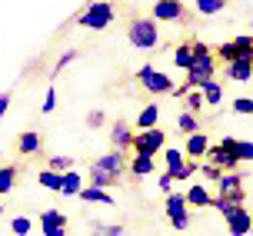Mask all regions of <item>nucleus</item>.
<instances>
[{
	"mask_svg": "<svg viewBox=\"0 0 253 236\" xmlns=\"http://www.w3.org/2000/svg\"><path fill=\"white\" fill-rule=\"evenodd\" d=\"M190 47H193V63L187 67V80H183V87H187V90H197L200 83L213 80L216 60H213V53H210V47H207V43H200V40H193Z\"/></svg>",
	"mask_w": 253,
	"mask_h": 236,
	"instance_id": "obj_1",
	"label": "nucleus"
},
{
	"mask_svg": "<svg viewBox=\"0 0 253 236\" xmlns=\"http://www.w3.org/2000/svg\"><path fill=\"white\" fill-rule=\"evenodd\" d=\"M77 24L87 27V30H103V27H110L114 24V3H107V0H90L87 7L80 10Z\"/></svg>",
	"mask_w": 253,
	"mask_h": 236,
	"instance_id": "obj_2",
	"label": "nucleus"
},
{
	"mask_svg": "<svg viewBox=\"0 0 253 236\" xmlns=\"http://www.w3.org/2000/svg\"><path fill=\"white\" fill-rule=\"evenodd\" d=\"M126 37H130V43H133L137 50H153L157 43H160V30H157V24H153V20L137 17V20H130Z\"/></svg>",
	"mask_w": 253,
	"mask_h": 236,
	"instance_id": "obj_3",
	"label": "nucleus"
},
{
	"mask_svg": "<svg viewBox=\"0 0 253 236\" xmlns=\"http://www.w3.org/2000/svg\"><path fill=\"white\" fill-rule=\"evenodd\" d=\"M216 199L213 203H227V206H243L247 199V190H243V176L240 173H223L216 180Z\"/></svg>",
	"mask_w": 253,
	"mask_h": 236,
	"instance_id": "obj_4",
	"label": "nucleus"
},
{
	"mask_svg": "<svg viewBox=\"0 0 253 236\" xmlns=\"http://www.w3.org/2000/svg\"><path fill=\"white\" fill-rule=\"evenodd\" d=\"M130 150H133L137 157H157L160 150H167V133L160 130V126H153V130H140V133H133Z\"/></svg>",
	"mask_w": 253,
	"mask_h": 236,
	"instance_id": "obj_5",
	"label": "nucleus"
},
{
	"mask_svg": "<svg viewBox=\"0 0 253 236\" xmlns=\"http://www.w3.org/2000/svg\"><path fill=\"white\" fill-rule=\"evenodd\" d=\"M137 80H140V87H143V90H150V93H157V97H160V93H173V80H170L164 70L150 67V63L137 70Z\"/></svg>",
	"mask_w": 253,
	"mask_h": 236,
	"instance_id": "obj_6",
	"label": "nucleus"
},
{
	"mask_svg": "<svg viewBox=\"0 0 253 236\" xmlns=\"http://www.w3.org/2000/svg\"><path fill=\"white\" fill-rule=\"evenodd\" d=\"M216 53H220L227 63H233V60H253V37H237V40H230V43H223Z\"/></svg>",
	"mask_w": 253,
	"mask_h": 236,
	"instance_id": "obj_7",
	"label": "nucleus"
},
{
	"mask_svg": "<svg viewBox=\"0 0 253 236\" xmlns=\"http://www.w3.org/2000/svg\"><path fill=\"white\" fill-rule=\"evenodd\" d=\"M207 163H213V166H220V170H227V173H233L237 166H240V160L233 157V150H227L223 143H210V150H207V157H203Z\"/></svg>",
	"mask_w": 253,
	"mask_h": 236,
	"instance_id": "obj_8",
	"label": "nucleus"
},
{
	"mask_svg": "<svg viewBox=\"0 0 253 236\" xmlns=\"http://www.w3.org/2000/svg\"><path fill=\"white\" fill-rule=\"evenodd\" d=\"M183 17H187V7L180 0H157L153 3V20H160V24H173Z\"/></svg>",
	"mask_w": 253,
	"mask_h": 236,
	"instance_id": "obj_9",
	"label": "nucleus"
},
{
	"mask_svg": "<svg viewBox=\"0 0 253 236\" xmlns=\"http://www.w3.org/2000/svg\"><path fill=\"white\" fill-rule=\"evenodd\" d=\"M93 166L107 170V173H110V176H117V180H124V176H126V157L120 153V150H110V153L97 157V160H93Z\"/></svg>",
	"mask_w": 253,
	"mask_h": 236,
	"instance_id": "obj_10",
	"label": "nucleus"
},
{
	"mask_svg": "<svg viewBox=\"0 0 253 236\" xmlns=\"http://www.w3.org/2000/svg\"><path fill=\"white\" fill-rule=\"evenodd\" d=\"M40 230H43V236H67V216L60 210H43L40 213Z\"/></svg>",
	"mask_w": 253,
	"mask_h": 236,
	"instance_id": "obj_11",
	"label": "nucleus"
},
{
	"mask_svg": "<svg viewBox=\"0 0 253 236\" xmlns=\"http://www.w3.org/2000/svg\"><path fill=\"white\" fill-rule=\"evenodd\" d=\"M227 230H230V236H250L253 233V216H250V210H247V206H240L233 216H227Z\"/></svg>",
	"mask_w": 253,
	"mask_h": 236,
	"instance_id": "obj_12",
	"label": "nucleus"
},
{
	"mask_svg": "<svg viewBox=\"0 0 253 236\" xmlns=\"http://www.w3.org/2000/svg\"><path fill=\"white\" fill-rule=\"evenodd\" d=\"M110 140H114V150L126 153L130 143H133V130H130V123H126V120H117L114 130H110Z\"/></svg>",
	"mask_w": 253,
	"mask_h": 236,
	"instance_id": "obj_13",
	"label": "nucleus"
},
{
	"mask_svg": "<svg viewBox=\"0 0 253 236\" xmlns=\"http://www.w3.org/2000/svg\"><path fill=\"white\" fill-rule=\"evenodd\" d=\"M40 147H43V140H40L37 130H24V133L17 137V150H20L24 157H34V153H40Z\"/></svg>",
	"mask_w": 253,
	"mask_h": 236,
	"instance_id": "obj_14",
	"label": "nucleus"
},
{
	"mask_svg": "<svg viewBox=\"0 0 253 236\" xmlns=\"http://www.w3.org/2000/svg\"><path fill=\"white\" fill-rule=\"evenodd\" d=\"M157 123H160V107H157V103L143 107V110L137 113V120H133V126H137V130H153Z\"/></svg>",
	"mask_w": 253,
	"mask_h": 236,
	"instance_id": "obj_15",
	"label": "nucleus"
},
{
	"mask_svg": "<svg viewBox=\"0 0 253 236\" xmlns=\"http://www.w3.org/2000/svg\"><path fill=\"white\" fill-rule=\"evenodd\" d=\"M227 77H230V80H237V83L253 80V60H233L227 67Z\"/></svg>",
	"mask_w": 253,
	"mask_h": 236,
	"instance_id": "obj_16",
	"label": "nucleus"
},
{
	"mask_svg": "<svg viewBox=\"0 0 253 236\" xmlns=\"http://www.w3.org/2000/svg\"><path fill=\"white\" fill-rule=\"evenodd\" d=\"M120 180L117 176H110L107 170H100V166H93L90 163V187H97V190H110V187H117Z\"/></svg>",
	"mask_w": 253,
	"mask_h": 236,
	"instance_id": "obj_17",
	"label": "nucleus"
},
{
	"mask_svg": "<svg viewBox=\"0 0 253 236\" xmlns=\"http://www.w3.org/2000/svg\"><path fill=\"white\" fill-rule=\"evenodd\" d=\"M80 199H87V203H103V206H114V197H110V190H97V187H84L77 193Z\"/></svg>",
	"mask_w": 253,
	"mask_h": 236,
	"instance_id": "obj_18",
	"label": "nucleus"
},
{
	"mask_svg": "<svg viewBox=\"0 0 253 236\" xmlns=\"http://www.w3.org/2000/svg\"><path fill=\"white\" fill-rule=\"evenodd\" d=\"M197 90L203 93V103H207V107H216V103L223 100V87H220L216 80H207V83H200Z\"/></svg>",
	"mask_w": 253,
	"mask_h": 236,
	"instance_id": "obj_19",
	"label": "nucleus"
},
{
	"mask_svg": "<svg viewBox=\"0 0 253 236\" xmlns=\"http://www.w3.org/2000/svg\"><path fill=\"white\" fill-rule=\"evenodd\" d=\"M207 150H210L207 133H190L187 137V157H207Z\"/></svg>",
	"mask_w": 253,
	"mask_h": 236,
	"instance_id": "obj_20",
	"label": "nucleus"
},
{
	"mask_svg": "<svg viewBox=\"0 0 253 236\" xmlns=\"http://www.w3.org/2000/svg\"><path fill=\"white\" fill-rule=\"evenodd\" d=\"M126 173L130 176H150L153 173V157H133L126 163Z\"/></svg>",
	"mask_w": 253,
	"mask_h": 236,
	"instance_id": "obj_21",
	"label": "nucleus"
},
{
	"mask_svg": "<svg viewBox=\"0 0 253 236\" xmlns=\"http://www.w3.org/2000/svg\"><path fill=\"white\" fill-rule=\"evenodd\" d=\"M164 163H167V173L173 176V173L180 170V166L187 163V153H183V150H173V147H167V150H164Z\"/></svg>",
	"mask_w": 253,
	"mask_h": 236,
	"instance_id": "obj_22",
	"label": "nucleus"
},
{
	"mask_svg": "<svg viewBox=\"0 0 253 236\" xmlns=\"http://www.w3.org/2000/svg\"><path fill=\"white\" fill-rule=\"evenodd\" d=\"M80 190H84V180H80V173H77V170H67V173H63L60 193H63V197H77Z\"/></svg>",
	"mask_w": 253,
	"mask_h": 236,
	"instance_id": "obj_23",
	"label": "nucleus"
},
{
	"mask_svg": "<svg viewBox=\"0 0 253 236\" xmlns=\"http://www.w3.org/2000/svg\"><path fill=\"white\" fill-rule=\"evenodd\" d=\"M17 176H20V170H17V166H10V163H7V166H0V197L13 190V183H17Z\"/></svg>",
	"mask_w": 253,
	"mask_h": 236,
	"instance_id": "obj_24",
	"label": "nucleus"
},
{
	"mask_svg": "<svg viewBox=\"0 0 253 236\" xmlns=\"http://www.w3.org/2000/svg\"><path fill=\"white\" fill-rule=\"evenodd\" d=\"M183 197H187L190 206H210V199H213V197H210V193H207L203 187H190L187 193H183Z\"/></svg>",
	"mask_w": 253,
	"mask_h": 236,
	"instance_id": "obj_25",
	"label": "nucleus"
},
{
	"mask_svg": "<svg viewBox=\"0 0 253 236\" xmlns=\"http://www.w3.org/2000/svg\"><path fill=\"white\" fill-rule=\"evenodd\" d=\"M37 183L43 190H53V193H60V187H63V173H50V170H43V173L37 176Z\"/></svg>",
	"mask_w": 253,
	"mask_h": 236,
	"instance_id": "obj_26",
	"label": "nucleus"
},
{
	"mask_svg": "<svg viewBox=\"0 0 253 236\" xmlns=\"http://www.w3.org/2000/svg\"><path fill=\"white\" fill-rule=\"evenodd\" d=\"M177 126H180V133H183V137H190V133H200V123H197V117H193V113H180L177 117Z\"/></svg>",
	"mask_w": 253,
	"mask_h": 236,
	"instance_id": "obj_27",
	"label": "nucleus"
},
{
	"mask_svg": "<svg viewBox=\"0 0 253 236\" xmlns=\"http://www.w3.org/2000/svg\"><path fill=\"white\" fill-rule=\"evenodd\" d=\"M173 63H177L180 70H187L190 63H193V47H190V43H180V47L173 50Z\"/></svg>",
	"mask_w": 253,
	"mask_h": 236,
	"instance_id": "obj_28",
	"label": "nucleus"
},
{
	"mask_svg": "<svg viewBox=\"0 0 253 236\" xmlns=\"http://www.w3.org/2000/svg\"><path fill=\"white\" fill-rule=\"evenodd\" d=\"M223 7H227V0H197V13H203V17H213Z\"/></svg>",
	"mask_w": 253,
	"mask_h": 236,
	"instance_id": "obj_29",
	"label": "nucleus"
},
{
	"mask_svg": "<svg viewBox=\"0 0 253 236\" xmlns=\"http://www.w3.org/2000/svg\"><path fill=\"white\" fill-rule=\"evenodd\" d=\"M90 233L93 236H124V226L120 223H93Z\"/></svg>",
	"mask_w": 253,
	"mask_h": 236,
	"instance_id": "obj_30",
	"label": "nucleus"
},
{
	"mask_svg": "<svg viewBox=\"0 0 253 236\" xmlns=\"http://www.w3.org/2000/svg\"><path fill=\"white\" fill-rule=\"evenodd\" d=\"M183 97H187V113H193V117H197V113L207 107V103H203V93H200V90H187Z\"/></svg>",
	"mask_w": 253,
	"mask_h": 236,
	"instance_id": "obj_31",
	"label": "nucleus"
},
{
	"mask_svg": "<svg viewBox=\"0 0 253 236\" xmlns=\"http://www.w3.org/2000/svg\"><path fill=\"white\" fill-rule=\"evenodd\" d=\"M10 230H13V236H30L34 220H30V216H13V220H10Z\"/></svg>",
	"mask_w": 253,
	"mask_h": 236,
	"instance_id": "obj_32",
	"label": "nucleus"
},
{
	"mask_svg": "<svg viewBox=\"0 0 253 236\" xmlns=\"http://www.w3.org/2000/svg\"><path fill=\"white\" fill-rule=\"evenodd\" d=\"M233 157L243 163L253 160V140H237V147H233Z\"/></svg>",
	"mask_w": 253,
	"mask_h": 236,
	"instance_id": "obj_33",
	"label": "nucleus"
},
{
	"mask_svg": "<svg viewBox=\"0 0 253 236\" xmlns=\"http://www.w3.org/2000/svg\"><path fill=\"white\" fill-rule=\"evenodd\" d=\"M183 206H187V197L183 193H167V216L170 213H180Z\"/></svg>",
	"mask_w": 253,
	"mask_h": 236,
	"instance_id": "obj_34",
	"label": "nucleus"
},
{
	"mask_svg": "<svg viewBox=\"0 0 253 236\" xmlns=\"http://www.w3.org/2000/svg\"><path fill=\"white\" fill-rule=\"evenodd\" d=\"M197 170H200V166H197L193 160H187V163H183V166L177 170V173H173V183H187V180H190L193 173H197Z\"/></svg>",
	"mask_w": 253,
	"mask_h": 236,
	"instance_id": "obj_35",
	"label": "nucleus"
},
{
	"mask_svg": "<svg viewBox=\"0 0 253 236\" xmlns=\"http://www.w3.org/2000/svg\"><path fill=\"white\" fill-rule=\"evenodd\" d=\"M70 157H50V160H47V170H50V173H67V170H70Z\"/></svg>",
	"mask_w": 253,
	"mask_h": 236,
	"instance_id": "obj_36",
	"label": "nucleus"
},
{
	"mask_svg": "<svg viewBox=\"0 0 253 236\" xmlns=\"http://www.w3.org/2000/svg\"><path fill=\"white\" fill-rule=\"evenodd\" d=\"M170 223H173V230H177V233H187V230H190V213L187 210L170 213Z\"/></svg>",
	"mask_w": 253,
	"mask_h": 236,
	"instance_id": "obj_37",
	"label": "nucleus"
},
{
	"mask_svg": "<svg viewBox=\"0 0 253 236\" xmlns=\"http://www.w3.org/2000/svg\"><path fill=\"white\" fill-rule=\"evenodd\" d=\"M53 107H57V90H53V83H50V87H47V97L40 103V113H53Z\"/></svg>",
	"mask_w": 253,
	"mask_h": 236,
	"instance_id": "obj_38",
	"label": "nucleus"
},
{
	"mask_svg": "<svg viewBox=\"0 0 253 236\" xmlns=\"http://www.w3.org/2000/svg\"><path fill=\"white\" fill-rule=\"evenodd\" d=\"M233 110L243 113V117H250V113H253V97H237V100H233Z\"/></svg>",
	"mask_w": 253,
	"mask_h": 236,
	"instance_id": "obj_39",
	"label": "nucleus"
},
{
	"mask_svg": "<svg viewBox=\"0 0 253 236\" xmlns=\"http://www.w3.org/2000/svg\"><path fill=\"white\" fill-rule=\"evenodd\" d=\"M74 60H77V50H63V53H60V60H57V67H53V77L60 74L63 67H70Z\"/></svg>",
	"mask_w": 253,
	"mask_h": 236,
	"instance_id": "obj_40",
	"label": "nucleus"
},
{
	"mask_svg": "<svg viewBox=\"0 0 253 236\" xmlns=\"http://www.w3.org/2000/svg\"><path fill=\"white\" fill-rule=\"evenodd\" d=\"M200 170H203V176H207V180H213V183L220 180V176H223V170H220V166H213V163H207V160H203Z\"/></svg>",
	"mask_w": 253,
	"mask_h": 236,
	"instance_id": "obj_41",
	"label": "nucleus"
},
{
	"mask_svg": "<svg viewBox=\"0 0 253 236\" xmlns=\"http://www.w3.org/2000/svg\"><path fill=\"white\" fill-rule=\"evenodd\" d=\"M160 190L164 193H173V176L170 173H160Z\"/></svg>",
	"mask_w": 253,
	"mask_h": 236,
	"instance_id": "obj_42",
	"label": "nucleus"
},
{
	"mask_svg": "<svg viewBox=\"0 0 253 236\" xmlns=\"http://www.w3.org/2000/svg\"><path fill=\"white\" fill-rule=\"evenodd\" d=\"M87 126H103V113H100V110L87 113Z\"/></svg>",
	"mask_w": 253,
	"mask_h": 236,
	"instance_id": "obj_43",
	"label": "nucleus"
},
{
	"mask_svg": "<svg viewBox=\"0 0 253 236\" xmlns=\"http://www.w3.org/2000/svg\"><path fill=\"white\" fill-rule=\"evenodd\" d=\"M10 110V93H0V117Z\"/></svg>",
	"mask_w": 253,
	"mask_h": 236,
	"instance_id": "obj_44",
	"label": "nucleus"
},
{
	"mask_svg": "<svg viewBox=\"0 0 253 236\" xmlns=\"http://www.w3.org/2000/svg\"><path fill=\"white\" fill-rule=\"evenodd\" d=\"M0 216H3V203H0Z\"/></svg>",
	"mask_w": 253,
	"mask_h": 236,
	"instance_id": "obj_45",
	"label": "nucleus"
},
{
	"mask_svg": "<svg viewBox=\"0 0 253 236\" xmlns=\"http://www.w3.org/2000/svg\"><path fill=\"white\" fill-rule=\"evenodd\" d=\"M177 236H180V233H177Z\"/></svg>",
	"mask_w": 253,
	"mask_h": 236,
	"instance_id": "obj_46",
	"label": "nucleus"
}]
</instances>
